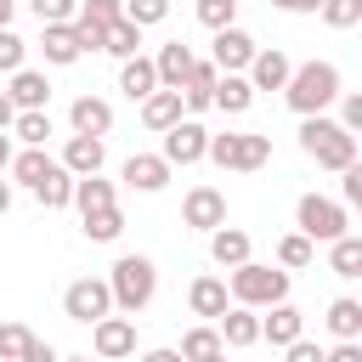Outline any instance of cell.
I'll use <instances>...</instances> for the list:
<instances>
[{
    "instance_id": "cell-31",
    "label": "cell",
    "mask_w": 362,
    "mask_h": 362,
    "mask_svg": "<svg viewBox=\"0 0 362 362\" xmlns=\"http://www.w3.org/2000/svg\"><path fill=\"white\" fill-rule=\"evenodd\" d=\"M322 322H328L334 339H362V305H356V300H334Z\"/></svg>"
},
{
    "instance_id": "cell-51",
    "label": "cell",
    "mask_w": 362,
    "mask_h": 362,
    "mask_svg": "<svg viewBox=\"0 0 362 362\" xmlns=\"http://www.w3.org/2000/svg\"><path fill=\"white\" fill-rule=\"evenodd\" d=\"M141 362H187V356H181V351H170V345H164V351H147V356H141Z\"/></svg>"
},
{
    "instance_id": "cell-11",
    "label": "cell",
    "mask_w": 362,
    "mask_h": 362,
    "mask_svg": "<svg viewBox=\"0 0 362 362\" xmlns=\"http://www.w3.org/2000/svg\"><path fill=\"white\" fill-rule=\"evenodd\" d=\"M90 345H96L102 362H119V356L136 351V322H130V317H102V322L90 328Z\"/></svg>"
},
{
    "instance_id": "cell-13",
    "label": "cell",
    "mask_w": 362,
    "mask_h": 362,
    "mask_svg": "<svg viewBox=\"0 0 362 362\" xmlns=\"http://www.w3.org/2000/svg\"><path fill=\"white\" fill-rule=\"evenodd\" d=\"M124 187H130V192H164V187H170L164 153H130V158H124Z\"/></svg>"
},
{
    "instance_id": "cell-45",
    "label": "cell",
    "mask_w": 362,
    "mask_h": 362,
    "mask_svg": "<svg viewBox=\"0 0 362 362\" xmlns=\"http://www.w3.org/2000/svg\"><path fill=\"white\" fill-rule=\"evenodd\" d=\"M339 192H345V209H362V158L351 170H339Z\"/></svg>"
},
{
    "instance_id": "cell-42",
    "label": "cell",
    "mask_w": 362,
    "mask_h": 362,
    "mask_svg": "<svg viewBox=\"0 0 362 362\" xmlns=\"http://www.w3.org/2000/svg\"><path fill=\"white\" fill-rule=\"evenodd\" d=\"M34 334L23 328V322H0V362H23V345H28Z\"/></svg>"
},
{
    "instance_id": "cell-4",
    "label": "cell",
    "mask_w": 362,
    "mask_h": 362,
    "mask_svg": "<svg viewBox=\"0 0 362 362\" xmlns=\"http://www.w3.org/2000/svg\"><path fill=\"white\" fill-rule=\"evenodd\" d=\"M107 288H113V311L136 317V311H147V300L158 288V272H153L147 255H119L113 272H107Z\"/></svg>"
},
{
    "instance_id": "cell-3",
    "label": "cell",
    "mask_w": 362,
    "mask_h": 362,
    "mask_svg": "<svg viewBox=\"0 0 362 362\" xmlns=\"http://www.w3.org/2000/svg\"><path fill=\"white\" fill-rule=\"evenodd\" d=\"M300 147H305V158L311 164H322V170H351L356 164V136L351 130H339L334 119H300Z\"/></svg>"
},
{
    "instance_id": "cell-20",
    "label": "cell",
    "mask_w": 362,
    "mask_h": 362,
    "mask_svg": "<svg viewBox=\"0 0 362 362\" xmlns=\"http://www.w3.org/2000/svg\"><path fill=\"white\" fill-rule=\"evenodd\" d=\"M209 260L226 266V272H238V266L249 260V232H243V226H215V232H209Z\"/></svg>"
},
{
    "instance_id": "cell-24",
    "label": "cell",
    "mask_w": 362,
    "mask_h": 362,
    "mask_svg": "<svg viewBox=\"0 0 362 362\" xmlns=\"http://www.w3.org/2000/svg\"><path fill=\"white\" fill-rule=\"evenodd\" d=\"M119 90H124L130 102H147V96L158 90V68H153V57H130V62L119 68Z\"/></svg>"
},
{
    "instance_id": "cell-27",
    "label": "cell",
    "mask_w": 362,
    "mask_h": 362,
    "mask_svg": "<svg viewBox=\"0 0 362 362\" xmlns=\"http://www.w3.org/2000/svg\"><path fill=\"white\" fill-rule=\"evenodd\" d=\"M34 198H40L45 209H68V204H74V175H68L62 164H51L45 181H34Z\"/></svg>"
},
{
    "instance_id": "cell-53",
    "label": "cell",
    "mask_w": 362,
    "mask_h": 362,
    "mask_svg": "<svg viewBox=\"0 0 362 362\" xmlns=\"http://www.w3.org/2000/svg\"><path fill=\"white\" fill-rule=\"evenodd\" d=\"M11 11H17V0H0V28H11Z\"/></svg>"
},
{
    "instance_id": "cell-34",
    "label": "cell",
    "mask_w": 362,
    "mask_h": 362,
    "mask_svg": "<svg viewBox=\"0 0 362 362\" xmlns=\"http://www.w3.org/2000/svg\"><path fill=\"white\" fill-rule=\"evenodd\" d=\"M79 221H85V238H90V243H113V238L124 232L119 204H113V209H96V215H79Z\"/></svg>"
},
{
    "instance_id": "cell-30",
    "label": "cell",
    "mask_w": 362,
    "mask_h": 362,
    "mask_svg": "<svg viewBox=\"0 0 362 362\" xmlns=\"http://www.w3.org/2000/svg\"><path fill=\"white\" fill-rule=\"evenodd\" d=\"M74 204H79V215L113 209V181H102V175H85V181H74Z\"/></svg>"
},
{
    "instance_id": "cell-43",
    "label": "cell",
    "mask_w": 362,
    "mask_h": 362,
    "mask_svg": "<svg viewBox=\"0 0 362 362\" xmlns=\"http://www.w3.org/2000/svg\"><path fill=\"white\" fill-rule=\"evenodd\" d=\"M23 51H28V45H23L11 28H0V74H17V68H23Z\"/></svg>"
},
{
    "instance_id": "cell-22",
    "label": "cell",
    "mask_w": 362,
    "mask_h": 362,
    "mask_svg": "<svg viewBox=\"0 0 362 362\" xmlns=\"http://www.w3.org/2000/svg\"><path fill=\"white\" fill-rule=\"evenodd\" d=\"M215 85H221V68H215V62H192V79L181 85V102H187V113H204V107H215Z\"/></svg>"
},
{
    "instance_id": "cell-38",
    "label": "cell",
    "mask_w": 362,
    "mask_h": 362,
    "mask_svg": "<svg viewBox=\"0 0 362 362\" xmlns=\"http://www.w3.org/2000/svg\"><path fill=\"white\" fill-rule=\"evenodd\" d=\"M164 17H170V0H124V23H136V28H153Z\"/></svg>"
},
{
    "instance_id": "cell-5",
    "label": "cell",
    "mask_w": 362,
    "mask_h": 362,
    "mask_svg": "<svg viewBox=\"0 0 362 362\" xmlns=\"http://www.w3.org/2000/svg\"><path fill=\"white\" fill-rule=\"evenodd\" d=\"M294 226H300V238H311V243H339L345 226H351V209H345L339 198L305 192V198L294 204Z\"/></svg>"
},
{
    "instance_id": "cell-56",
    "label": "cell",
    "mask_w": 362,
    "mask_h": 362,
    "mask_svg": "<svg viewBox=\"0 0 362 362\" xmlns=\"http://www.w3.org/2000/svg\"><path fill=\"white\" fill-rule=\"evenodd\" d=\"M62 362H90V356H62Z\"/></svg>"
},
{
    "instance_id": "cell-6",
    "label": "cell",
    "mask_w": 362,
    "mask_h": 362,
    "mask_svg": "<svg viewBox=\"0 0 362 362\" xmlns=\"http://www.w3.org/2000/svg\"><path fill=\"white\" fill-rule=\"evenodd\" d=\"M209 158L221 170H260L272 158V136H255V130H226V136H209Z\"/></svg>"
},
{
    "instance_id": "cell-35",
    "label": "cell",
    "mask_w": 362,
    "mask_h": 362,
    "mask_svg": "<svg viewBox=\"0 0 362 362\" xmlns=\"http://www.w3.org/2000/svg\"><path fill=\"white\" fill-rule=\"evenodd\" d=\"M311 260H317V243H311V238L288 232V238L277 243V266H283V272H300V266H311Z\"/></svg>"
},
{
    "instance_id": "cell-17",
    "label": "cell",
    "mask_w": 362,
    "mask_h": 362,
    "mask_svg": "<svg viewBox=\"0 0 362 362\" xmlns=\"http://www.w3.org/2000/svg\"><path fill=\"white\" fill-rule=\"evenodd\" d=\"M187 305H192V317H226L232 311V294H226V277H192V288H187Z\"/></svg>"
},
{
    "instance_id": "cell-23",
    "label": "cell",
    "mask_w": 362,
    "mask_h": 362,
    "mask_svg": "<svg viewBox=\"0 0 362 362\" xmlns=\"http://www.w3.org/2000/svg\"><path fill=\"white\" fill-rule=\"evenodd\" d=\"M181 113H187V102H181V90H153L147 102H141V124L147 130H170V124H181Z\"/></svg>"
},
{
    "instance_id": "cell-25",
    "label": "cell",
    "mask_w": 362,
    "mask_h": 362,
    "mask_svg": "<svg viewBox=\"0 0 362 362\" xmlns=\"http://www.w3.org/2000/svg\"><path fill=\"white\" fill-rule=\"evenodd\" d=\"M215 328H221V345H232V351H243V345H255V339H260V317H255L249 305H232Z\"/></svg>"
},
{
    "instance_id": "cell-50",
    "label": "cell",
    "mask_w": 362,
    "mask_h": 362,
    "mask_svg": "<svg viewBox=\"0 0 362 362\" xmlns=\"http://www.w3.org/2000/svg\"><path fill=\"white\" fill-rule=\"evenodd\" d=\"M11 119H17V107H11V96L0 90V130H11Z\"/></svg>"
},
{
    "instance_id": "cell-26",
    "label": "cell",
    "mask_w": 362,
    "mask_h": 362,
    "mask_svg": "<svg viewBox=\"0 0 362 362\" xmlns=\"http://www.w3.org/2000/svg\"><path fill=\"white\" fill-rule=\"evenodd\" d=\"M215 107H221V113H249V107H255V85H249V74H221V85H215Z\"/></svg>"
},
{
    "instance_id": "cell-7",
    "label": "cell",
    "mask_w": 362,
    "mask_h": 362,
    "mask_svg": "<svg viewBox=\"0 0 362 362\" xmlns=\"http://www.w3.org/2000/svg\"><path fill=\"white\" fill-rule=\"evenodd\" d=\"M62 311H68L74 322H85V328H96L102 317H113V288H107V277H79V283H68V288H62Z\"/></svg>"
},
{
    "instance_id": "cell-33",
    "label": "cell",
    "mask_w": 362,
    "mask_h": 362,
    "mask_svg": "<svg viewBox=\"0 0 362 362\" xmlns=\"http://www.w3.org/2000/svg\"><path fill=\"white\" fill-rule=\"evenodd\" d=\"M215 351H226V345H221V328L204 322V328H187V334H181V356H187V362H204V356H215Z\"/></svg>"
},
{
    "instance_id": "cell-8",
    "label": "cell",
    "mask_w": 362,
    "mask_h": 362,
    "mask_svg": "<svg viewBox=\"0 0 362 362\" xmlns=\"http://www.w3.org/2000/svg\"><path fill=\"white\" fill-rule=\"evenodd\" d=\"M198 158H209V130L198 124V119H181V124H170L164 130V164L175 170H187V164H198Z\"/></svg>"
},
{
    "instance_id": "cell-49",
    "label": "cell",
    "mask_w": 362,
    "mask_h": 362,
    "mask_svg": "<svg viewBox=\"0 0 362 362\" xmlns=\"http://www.w3.org/2000/svg\"><path fill=\"white\" fill-rule=\"evenodd\" d=\"M277 11H294V17H305V11H322V0H272Z\"/></svg>"
},
{
    "instance_id": "cell-48",
    "label": "cell",
    "mask_w": 362,
    "mask_h": 362,
    "mask_svg": "<svg viewBox=\"0 0 362 362\" xmlns=\"http://www.w3.org/2000/svg\"><path fill=\"white\" fill-rule=\"evenodd\" d=\"M288 351V362H322V351L311 345V339H294V345H283Z\"/></svg>"
},
{
    "instance_id": "cell-28",
    "label": "cell",
    "mask_w": 362,
    "mask_h": 362,
    "mask_svg": "<svg viewBox=\"0 0 362 362\" xmlns=\"http://www.w3.org/2000/svg\"><path fill=\"white\" fill-rule=\"evenodd\" d=\"M328 272L345 277V283L362 277V238H356V232H345L339 243H328Z\"/></svg>"
},
{
    "instance_id": "cell-41",
    "label": "cell",
    "mask_w": 362,
    "mask_h": 362,
    "mask_svg": "<svg viewBox=\"0 0 362 362\" xmlns=\"http://www.w3.org/2000/svg\"><path fill=\"white\" fill-rule=\"evenodd\" d=\"M322 23L328 28H356L362 23V0H322Z\"/></svg>"
},
{
    "instance_id": "cell-2",
    "label": "cell",
    "mask_w": 362,
    "mask_h": 362,
    "mask_svg": "<svg viewBox=\"0 0 362 362\" xmlns=\"http://www.w3.org/2000/svg\"><path fill=\"white\" fill-rule=\"evenodd\" d=\"M226 294H232V305H249V311L283 305V300H288V272H283V266L243 260L238 272H226Z\"/></svg>"
},
{
    "instance_id": "cell-36",
    "label": "cell",
    "mask_w": 362,
    "mask_h": 362,
    "mask_svg": "<svg viewBox=\"0 0 362 362\" xmlns=\"http://www.w3.org/2000/svg\"><path fill=\"white\" fill-rule=\"evenodd\" d=\"M119 17H124V0H85L74 23H85V28H102V34H107Z\"/></svg>"
},
{
    "instance_id": "cell-21",
    "label": "cell",
    "mask_w": 362,
    "mask_h": 362,
    "mask_svg": "<svg viewBox=\"0 0 362 362\" xmlns=\"http://www.w3.org/2000/svg\"><path fill=\"white\" fill-rule=\"evenodd\" d=\"M288 74H294V62L283 51H255V62H249V85L255 90H283Z\"/></svg>"
},
{
    "instance_id": "cell-55",
    "label": "cell",
    "mask_w": 362,
    "mask_h": 362,
    "mask_svg": "<svg viewBox=\"0 0 362 362\" xmlns=\"http://www.w3.org/2000/svg\"><path fill=\"white\" fill-rule=\"evenodd\" d=\"M204 362H226V351H215V356H204Z\"/></svg>"
},
{
    "instance_id": "cell-12",
    "label": "cell",
    "mask_w": 362,
    "mask_h": 362,
    "mask_svg": "<svg viewBox=\"0 0 362 362\" xmlns=\"http://www.w3.org/2000/svg\"><path fill=\"white\" fill-rule=\"evenodd\" d=\"M192 45L187 40H170V45H158V57H153V68H158V90H181L187 79H192Z\"/></svg>"
},
{
    "instance_id": "cell-19",
    "label": "cell",
    "mask_w": 362,
    "mask_h": 362,
    "mask_svg": "<svg viewBox=\"0 0 362 362\" xmlns=\"http://www.w3.org/2000/svg\"><path fill=\"white\" fill-rule=\"evenodd\" d=\"M272 317H260V339H272V345H294V339H305V317H300V305H266Z\"/></svg>"
},
{
    "instance_id": "cell-32",
    "label": "cell",
    "mask_w": 362,
    "mask_h": 362,
    "mask_svg": "<svg viewBox=\"0 0 362 362\" xmlns=\"http://www.w3.org/2000/svg\"><path fill=\"white\" fill-rule=\"evenodd\" d=\"M51 164H57V158H51L45 147H23V153L11 158V175H17V181L34 192V181H45V170H51Z\"/></svg>"
},
{
    "instance_id": "cell-1",
    "label": "cell",
    "mask_w": 362,
    "mask_h": 362,
    "mask_svg": "<svg viewBox=\"0 0 362 362\" xmlns=\"http://www.w3.org/2000/svg\"><path fill=\"white\" fill-rule=\"evenodd\" d=\"M283 102L300 113V119H317L328 102H339V68L334 62H300L283 85Z\"/></svg>"
},
{
    "instance_id": "cell-37",
    "label": "cell",
    "mask_w": 362,
    "mask_h": 362,
    "mask_svg": "<svg viewBox=\"0 0 362 362\" xmlns=\"http://www.w3.org/2000/svg\"><path fill=\"white\" fill-rule=\"evenodd\" d=\"M11 136H17L23 147H45V136H51V113H17V119H11Z\"/></svg>"
},
{
    "instance_id": "cell-18",
    "label": "cell",
    "mask_w": 362,
    "mask_h": 362,
    "mask_svg": "<svg viewBox=\"0 0 362 362\" xmlns=\"http://www.w3.org/2000/svg\"><path fill=\"white\" fill-rule=\"evenodd\" d=\"M68 124H74V136H107V130H113V107H107L102 96H74Z\"/></svg>"
},
{
    "instance_id": "cell-16",
    "label": "cell",
    "mask_w": 362,
    "mask_h": 362,
    "mask_svg": "<svg viewBox=\"0 0 362 362\" xmlns=\"http://www.w3.org/2000/svg\"><path fill=\"white\" fill-rule=\"evenodd\" d=\"M6 96H11V107H17V113H45V102H51V85H45V74H34V68H17V74H11V85H6Z\"/></svg>"
},
{
    "instance_id": "cell-29",
    "label": "cell",
    "mask_w": 362,
    "mask_h": 362,
    "mask_svg": "<svg viewBox=\"0 0 362 362\" xmlns=\"http://www.w3.org/2000/svg\"><path fill=\"white\" fill-rule=\"evenodd\" d=\"M102 51H107V57H119V62H130V57H141V28L119 17V23H113V28L102 34Z\"/></svg>"
},
{
    "instance_id": "cell-54",
    "label": "cell",
    "mask_w": 362,
    "mask_h": 362,
    "mask_svg": "<svg viewBox=\"0 0 362 362\" xmlns=\"http://www.w3.org/2000/svg\"><path fill=\"white\" fill-rule=\"evenodd\" d=\"M11 209V181H0V215Z\"/></svg>"
},
{
    "instance_id": "cell-40",
    "label": "cell",
    "mask_w": 362,
    "mask_h": 362,
    "mask_svg": "<svg viewBox=\"0 0 362 362\" xmlns=\"http://www.w3.org/2000/svg\"><path fill=\"white\" fill-rule=\"evenodd\" d=\"M28 11L40 17V28H51V23H74L79 17V0H28Z\"/></svg>"
},
{
    "instance_id": "cell-57",
    "label": "cell",
    "mask_w": 362,
    "mask_h": 362,
    "mask_svg": "<svg viewBox=\"0 0 362 362\" xmlns=\"http://www.w3.org/2000/svg\"><path fill=\"white\" fill-rule=\"evenodd\" d=\"M356 153H362V136H356Z\"/></svg>"
},
{
    "instance_id": "cell-14",
    "label": "cell",
    "mask_w": 362,
    "mask_h": 362,
    "mask_svg": "<svg viewBox=\"0 0 362 362\" xmlns=\"http://www.w3.org/2000/svg\"><path fill=\"white\" fill-rule=\"evenodd\" d=\"M102 158H107L102 136H68V147H62V170H68L74 181H85V175H102Z\"/></svg>"
},
{
    "instance_id": "cell-9",
    "label": "cell",
    "mask_w": 362,
    "mask_h": 362,
    "mask_svg": "<svg viewBox=\"0 0 362 362\" xmlns=\"http://www.w3.org/2000/svg\"><path fill=\"white\" fill-rule=\"evenodd\" d=\"M181 221H187L192 232H215V226H226V192H221V187H192L187 204H181Z\"/></svg>"
},
{
    "instance_id": "cell-10",
    "label": "cell",
    "mask_w": 362,
    "mask_h": 362,
    "mask_svg": "<svg viewBox=\"0 0 362 362\" xmlns=\"http://www.w3.org/2000/svg\"><path fill=\"white\" fill-rule=\"evenodd\" d=\"M255 51H260V45H255V40H249V34L232 23V28H221V34H215V57H209V62H215L221 74H249Z\"/></svg>"
},
{
    "instance_id": "cell-44",
    "label": "cell",
    "mask_w": 362,
    "mask_h": 362,
    "mask_svg": "<svg viewBox=\"0 0 362 362\" xmlns=\"http://www.w3.org/2000/svg\"><path fill=\"white\" fill-rule=\"evenodd\" d=\"M339 130H351V136H362V90H351V96H339Z\"/></svg>"
},
{
    "instance_id": "cell-15",
    "label": "cell",
    "mask_w": 362,
    "mask_h": 362,
    "mask_svg": "<svg viewBox=\"0 0 362 362\" xmlns=\"http://www.w3.org/2000/svg\"><path fill=\"white\" fill-rule=\"evenodd\" d=\"M40 51H45V62H57V68H74V62L85 57L74 23H51V28H40Z\"/></svg>"
},
{
    "instance_id": "cell-39",
    "label": "cell",
    "mask_w": 362,
    "mask_h": 362,
    "mask_svg": "<svg viewBox=\"0 0 362 362\" xmlns=\"http://www.w3.org/2000/svg\"><path fill=\"white\" fill-rule=\"evenodd\" d=\"M232 17H238V0H198V23H204L209 34L232 28Z\"/></svg>"
},
{
    "instance_id": "cell-47",
    "label": "cell",
    "mask_w": 362,
    "mask_h": 362,
    "mask_svg": "<svg viewBox=\"0 0 362 362\" xmlns=\"http://www.w3.org/2000/svg\"><path fill=\"white\" fill-rule=\"evenodd\" d=\"M322 362H362V339H339L334 351H322Z\"/></svg>"
},
{
    "instance_id": "cell-52",
    "label": "cell",
    "mask_w": 362,
    "mask_h": 362,
    "mask_svg": "<svg viewBox=\"0 0 362 362\" xmlns=\"http://www.w3.org/2000/svg\"><path fill=\"white\" fill-rule=\"evenodd\" d=\"M11 158H17V153H11V136H6V130H0V175H6V170H11Z\"/></svg>"
},
{
    "instance_id": "cell-46",
    "label": "cell",
    "mask_w": 362,
    "mask_h": 362,
    "mask_svg": "<svg viewBox=\"0 0 362 362\" xmlns=\"http://www.w3.org/2000/svg\"><path fill=\"white\" fill-rule=\"evenodd\" d=\"M23 362H62V356H57L51 339H28V345H23Z\"/></svg>"
}]
</instances>
